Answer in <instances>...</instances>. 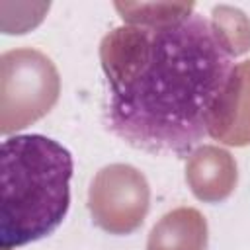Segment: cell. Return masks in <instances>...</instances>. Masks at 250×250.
I'll return each instance as SVG.
<instances>
[{"label": "cell", "mask_w": 250, "mask_h": 250, "mask_svg": "<svg viewBox=\"0 0 250 250\" xmlns=\"http://www.w3.org/2000/svg\"><path fill=\"white\" fill-rule=\"evenodd\" d=\"M61 92L53 61L37 49L20 47L0 57V131L23 129L51 111Z\"/></svg>", "instance_id": "3957f363"}, {"label": "cell", "mask_w": 250, "mask_h": 250, "mask_svg": "<svg viewBox=\"0 0 250 250\" xmlns=\"http://www.w3.org/2000/svg\"><path fill=\"white\" fill-rule=\"evenodd\" d=\"M232 55L197 12L115 27L100 43L107 129L131 146L186 156L213 129L236 68Z\"/></svg>", "instance_id": "6da1fadb"}, {"label": "cell", "mask_w": 250, "mask_h": 250, "mask_svg": "<svg viewBox=\"0 0 250 250\" xmlns=\"http://www.w3.org/2000/svg\"><path fill=\"white\" fill-rule=\"evenodd\" d=\"M207 223L193 207L166 213L150 230L146 250H205Z\"/></svg>", "instance_id": "52a82bcc"}, {"label": "cell", "mask_w": 250, "mask_h": 250, "mask_svg": "<svg viewBox=\"0 0 250 250\" xmlns=\"http://www.w3.org/2000/svg\"><path fill=\"white\" fill-rule=\"evenodd\" d=\"M150 189L146 178L129 164H109L92 180L88 209L92 221L109 234L137 230L148 213Z\"/></svg>", "instance_id": "277c9868"}, {"label": "cell", "mask_w": 250, "mask_h": 250, "mask_svg": "<svg viewBox=\"0 0 250 250\" xmlns=\"http://www.w3.org/2000/svg\"><path fill=\"white\" fill-rule=\"evenodd\" d=\"M209 135L236 146L250 143V61L236 64Z\"/></svg>", "instance_id": "8992f818"}, {"label": "cell", "mask_w": 250, "mask_h": 250, "mask_svg": "<svg viewBox=\"0 0 250 250\" xmlns=\"http://www.w3.org/2000/svg\"><path fill=\"white\" fill-rule=\"evenodd\" d=\"M186 180L193 195L201 201H221L236 186V164L219 146H199L188 160Z\"/></svg>", "instance_id": "5b68a950"}, {"label": "cell", "mask_w": 250, "mask_h": 250, "mask_svg": "<svg viewBox=\"0 0 250 250\" xmlns=\"http://www.w3.org/2000/svg\"><path fill=\"white\" fill-rule=\"evenodd\" d=\"M74 162L51 137L14 135L0 146V246L20 248L53 234L70 207Z\"/></svg>", "instance_id": "7a4b0ae2"}]
</instances>
